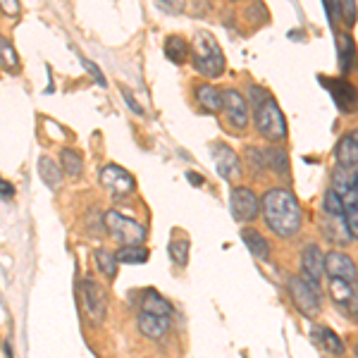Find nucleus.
Instances as JSON below:
<instances>
[{"instance_id":"nucleus-4","label":"nucleus","mask_w":358,"mask_h":358,"mask_svg":"<svg viewBox=\"0 0 358 358\" xmlns=\"http://www.w3.org/2000/svg\"><path fill=\"white\" fill-rule=\"evenodd\" d=\"M103 222H106L108 232L113 234V239L120 241L122 246H143V241H146V227L131 220V217L122 215V213L108 210Z\"/></svg>"},{"instance_id":"nucleus-18","label":"nucleus","mask_w":358,"mask_h":358,"mask_svg":"<svg viewBox=\"0 0 358 358\" xmlns=\"http://www.w3.org/2000/svg\"><path fill=\"white\" fill-rule=\"evenodd\" d=\"M194 98L201 110L206 113H220L222 110V91H217L213 84H199L194 89Z\"/></svg>"},{"instance_id":"nucleus-10","label":"nucleus","mask_w":358,"mask_h":358,"mask_svg":"<svg viewBox=\"0 0 358 358\" xmlns=\"http://www.w3.org/2000/svg\"><path fill=\"white\" fill-rule=\"evenodd\" d=\"M222 110L227 117V124L232 129L241 131L248 127V101L244 94H239L236 89H224L222 91Z\"/></svg>"},{"instance_id":"nucleus-9","label":"nucleus","mask_w":358,"mask_h":358,"mask_svg":"<svg viewBox=\"0 0 358 358\" xmlns=\"http://www.w3.org/2000/svg\"><path fill=\"white\" fill-rule=\"evenodd\" d=\"M101 184L113 194V199H117V201H122L124 196H129L136 187L134 177H131L124 167L113 165V163L101 167Z\"/></svg>"},{"instance_id":"nucleus-32","label":"nucleus","mask_w":358,"mask_h":358,"mask_svg":"<svg viewBox=\"0 0 358 358\" xmlns=\"http://www.w3.org/2000/svg\"><path fill=\"white\" fill-rule=\"evenodd\" d=\"M339 15H342V20H344L346 27H354L356 24V17H358L356 0H339Z\"/></svg>"},{"instance_id":"nucleus-20","label":"nucleus","mask_w":358,"mask_h":358,"mask_svg":"<svg viewBox=\"0 0 358 358\" xmlns=\"http://www.w3.org/2000/svg\"><path fill=\"white\" fill-rule=\"evenodd\" d=\"M62 167L55 163L53 158H48V155H41L38 158V177L43 179V184L48 189H53V192H57V189L62 187Z\"/></svg>"},{"instance_id":"nucleus-5","label":"nucleus","mask_w":358,"mask_h":358,"mask_svg":"<svg viewBox=\"0 0 358 358\" xmlns=\"http://www.w3.org/2000/svg\"><path fill=\"white\" fill-rule=\"evenodd\" d=\"M287 292H289V299L299 308V313H303L306 317H315L320 313V306H322L320 289L308 285L301 275H292L287 280Z\"/></svg>"},{"instance_id":"nucleus-6","label":"nucleus","mask_w":358,"mask_h":358,"mask_svg":"<svg viewBox=\"0 0 358 358\" xmlns=\"http://www.w3.org/2000/svg\"><path fill=\"white\" fill-rule=\"evenodd\" d=\"M79 294H82L84 310L94 325H103L108 315V294L98 285L96 280H82L79 282Z\"/></svg>"},{"instance_id":"nucleus-31","label":"nucleus","mask_w":358,"mask_h":358,"mask_svg":"<svg viewBox=\"0 0 358 358\" xmlns=\"http://www.w3.org/2000/svg\"><path fill=\"white\" fill-rule=\"evenodd\" d=\"M322 208H325L327 215H344V201L334 189L330 187L325 194V201H322Z\"/></svg>"},{"instance_id":"nucleus-11","label":"nucleus","mask_w":358,"mask_h":358,"mask_svg":"<svg viewBox=\"0 0 358 358\" xmlns=\"http://www.w3.org/2000/svg\"><path fill=\"white\" fill-rule=\"evenodd\" d=\"M301 277L315 289H320V282L325 277V253L320 251L317 244H308L301 251Z\"/></svg>"},{"instance_id":"nucleus-3","label":"nucleus","mask_w":358,"mask_h":358,"mask_svg":"<svg viewBox=\"0 0 358 358\" xmlns=\"http://www.w3.org/2000/svg\"><path fill=\"white\" fill-rule=\"evenodd\" d=\"M256 129L268 141H285L287 138V120L273 98L256 103Z\"/></svg>"},{"instance_id":"nucleus-36","label":"nucleus","mask_w":358,"mask_h":358,"mask_svg":"<svg viewBox=\"0 0 358 358\" xmlns=\"http://www.w3.org/2000/svg\"><path fill=\"white\" fill-rule=\"evenodd\" d=\"M155 3H158L160 10H165V13L179 15V13H182V8H184V3H187V0H155Z\"/></svg>"},{"instance_id":"nucleus-28","label":"nucleus","mask_w":358,"mask_h":358,"mask_svg":"<svg viewBox=\"0 0 358 358\" xmlns=\"http://www.w3.org/2000/svg\"><path fill=\"white\" fill-rule=\"evenodd\" d=\"M148 248L143 246H120V251L115 253L117 263H127V265H141L148 261Z\"/></svg>"},{"instance_id":"nucleus-12","label":"nucleus","mask_w":358,"mask_h":358,"mask_svg":"<svg viewBox=\"0 0 358 358\" xmlns=\"http://www.w3.org/2000/svg\"><path fill=\"white\" fill-rule=\"evenodd\" d=\"M213 160H215L217 175L222 179H227V182H234V179L241 175L239 155H236L234 148L227 146V143H215V146H213Z\"/></svg>"},{"instance_id":"nucleus-35","label":"nucleus","mask_w":358,"mask_h":358,"mask_svg":"<svg viewBox=\"0 0 358 358\" xmlns=\"http://www.w3.org/2000/svg\"><path fill=\"white\" fill-rule=\"evenodd\" d=\"M79 62H82L86 72H89L91 77L96 79V82H98V86H108V84H106V77H103V74H101V69L96 67V62H91L89 57H84V55H79Z\"/></svg>"},{"instance_id":"nucleus-27","label":"nucleus","mask_w":358,"mask_h":358,"mask_svg":"<svg viewBox=\"0 0 358 358\" xmlns=\"http://www.w3.org/2000/svg\"><path fill=\"white\" fill-rule=\"evenodd\" d=\"M327 280H330V294H332L334 303L344 308V306L349 303L351 294H354V289H356V282L337 280V277H327Z\"/></svg>"},{"instance_id":"nucleus-37","label":"nucleus","mask_w":358,"mask_h":358,"mask_svg":"<svg viewBox=\"0 0 358 358\" xmlns=\"http://www.w3.org/2000/svg\"><path fill=\"white\" fill-rule=\"evenodd\" d=\"M344 310H346V313H349V317H351V320H356V322H358V285H356L354 294H351L349 303L344 306Z\"/></svg>"},{"instance_id":"nucleus-41","label":"nucleus","mask_w":358,"mask_h":358,"mask_svg":"<svg viewBox=\"0 0 358 358\" xmlns=\"http://www.w3.org/2000/svg\"><path fill=\"white\" fill-rule=\"evenodd\" d=\"M187 179L194 184V187H201V184H203V177H201V175H196V172H187Z\"/></svg>"},{"instance_id":"nucleus-15","label":"nucleus","mask_w":358,"mask_h":358,"mask_svg":"<svg viewBox=\"0 0 358 358\" xmlns=\"http://www.w3.org/2000/svg\"><path fill=\"white\" fill-rule=\"evenodd\" d=\"M334 158H337V165L344 167V170L358 167V131H349V134L339 138Z\"/></svg>"},{"instance_id":"nucleus-1","label":"nucleus","mask_w":358,"mask_h":358,"mask_svg":"<svg viewBox=\"0 0 358 358\" xmlns=\"http://www.w3.org/2000/svg\"><path fill=\"white\" fill-rule=\"evenodd\" d=\"M263 217L265 224L270 229L282 236V239H289L301 229L303 222V213L299 206L296 196L282 187H275L270 192H265L263 196Z\"/></svg>"},{"instance_id":"nucleus-25","label":"nucleus","mask_w":358,"mask_h":358,"mask_svg":"<svg viewBox=\"0 0 358 358\" xmlns=\"http://www.w3.org/2000/svg\"><path fill=\"white\" fill-rule=\"evenodd\" d=\"M265 163L275 175H289V158L285 148H265Z\"/></svg>"},{"instance_id":"nucleus-13","label":"nucleus","mask_w":358,"mask_h":358,"mask_svg":"<svg viewBox=\"0 0 358 358\" xmlns=\"http://www.w3.org/2000/svg\"><path fill=\"white\" fill-rule=\"evenodd\" d=\"M325 275L327 277H337V280L346 282H356L358 280V270L356 263L346 256L344 251H330L325 256Z\"/></svg>"},{"instance_id":"nucleus-22","label":"nucleus","mask_w":358,"mask_h":358,"mask_svg":"<svg viewBox=\"0 0 358 358\" xmlns=\"http://www.w3.org/2000/svg\"><path fill=\"white\" fill-rule=\"evenodd\" d=\"M165 55L172 65H184L192 55V43H187L184 36H167L165 38Z\"/></svg>"},{"instance_id":"nucleus-24","label":"nucleus","mask_w":358,"mask_h":358,"mask_svg":"<svg viewBox=\"0 0 358 358\" xmlns=\"http://www.w3.org/2000/svg\"><path fill=\"white\" fill-rule=\"evenodd\" d=\"M60 167L62 172L69 177H82L84 172V160L79 151H74V148H62L60 151Z\"/></svg>"},{"instance_id":"nucleus-17","label":"nucleus","mask_w":358,"mask_h":358,"mask_svg":"<svg viewBox=\"0 0 358 358\" xmlns=\"http://www.w3.org/2000/svg\"><path fill=\"white\" fill-rule=\"evenodd\" d=\"M337 57H339V72L344 74H351L356 69V43L354 38L349 36V34H337Z\"/></svg>"},{"instance_id":"nucleus-30","label":"nucleus","mask_w":358,"mask_h":358,"mask_svg":"<svg viewBox=\"0 0 358 358\" xmlns=\"http://www.w3.org/2000/svg\"><path fill=\"white\" fill-rule=\"evenodd\" d=\"M167 251H170L172 261H175L179 268H184V265L189 263V239H172Z\"/></svg>"},{"instance_id":"nucleus-40","label":"nucleus","mask_w":358,"mask_h":358,"mask_svg":"<svg viewBox=\"0 0 358 358\" xmlns=\"http://www.w3.org/2000/svg\"><path fill=\"white\" fill-rule=\"evenodd\" d=\"M15 196V187L8 182V179L0 177V201H10Z\"/></svg>"},{"instance_id":"nucleus-16","label":"nucleus","mask_w":358,"mask_h":358,"mask_svg":"<svg viewBox=\"0 0 358 358\" xmlns=\"http://www.w3.org/2000/svg\"><path fill=\"white\" fill-rule=\"evenodd\" d=\"M320 229L332 244H349L351 241V232L344 215H327L325 213V217H320Z\"/></svg>"},{"instance_id":"nucleus-8","label":"nucleus","mask_w":358,"mask_h":358,"mask_svg":"<svg viewBox=\"0 0 358 358\" xmlns=\"http://www.w3.org/2000/svg\"><path fill=\"white\" fill-rule=\"evenodd\" d=\"M229 208H232L234 220L239 222H251L258 217V210H261V201L253 189L248 187H234L232 194H229Z\"/></svg>"},{"instance_id":"nucleus-38","label":"nucleus","mask_w":358,"mask_h":358,"mask_svg":"<svg viewBox=\"0 0 358 358\" xmlns=\"http://www.w3.org/2000/svg\"><path fill=\"white\" fill-rule=\"evenodd\" d=\"M120 91H122V98H124L127 108H129V110H131V113H134V115H143V108H141V106H138V103H136V98H134V96H131V94H129V91H127V89H124V86H122V89H120Z\"/></svg>"},{"instance_id":"nucleus-29","label":"nucleus","mask_w":358,"mask_h":358,"mask_svg":"<svg viewBox=\"0 0 358 358\" xmlns=\"http://www.w3.org/2000/svg\"><path fill=\"white\" fill-rule=\"evenodd\" d=\"M96 258V265L98 270H101L103 277H108V280H115V275H117V258H115V253L106 251V248H98L94 253Z\"/></svg>"},{"instance_id":"nucleus-39","label":"nucleus","mask_w":358,"mask_h":358,"mask_svg":"<svg viewBox=\"0 0 358 358\" xmlns=\"http://www.w3.org/2000/svg\"><path fill=\"white\" fill-rule=\"evenodd\" d=\"M0 10L8 17H17L20 15V0H0Z\"/></svg>"},{"instance_id":"nucleus-14","label":"nucleus","mask_w":358,"mask_h":358,"mask_svg":"<svg viewBox=\"0 0 358 358\" xmlns=\"http://www.w3.org/2000/svg\"><path fill=\"white\" fill-rule=\"evenodd\" d=\"M136 327L138 332L146 339H153V342H160L167 332H170V317L165 315H153V313H138L136 317Z\"/></svg>"},{"instance_id":"nucleus-33","label":"nucleus","mask_w":358,"mask_h":358,"mask_svg":"<svg viewBox=\"0 0 358 358\" xmlns=\"http://www.w3.org/2000/svg\"><path fill=\"white\" fill-rule=\"evenodd\" d=\"M344 217H346V224H349L351 239L358 241V203H346L344 206Z\"/></svg>"},{"instance_id":"nucleus-23","label":"nucleus","mask_w":358,"mask_h":358,"mask_svg":"<svg viewBox=\"0 0 358 358\" xmlns=\"http://www.w3.org/2000/svg\"><path fill=\"white\" fill-rule=\"evenodd\" d=\"M141 310L143 313H153V315H165L170 317L172 306L167 303V299L160 296L155 289H146L141 294Z\"/></svg>"},{"instance_id":"nucleus-7","label":"nucleus","mask_w":358,"mask_h":358,"mask_svg":"<svg viewBox=\"0 0 358 358\" xmlns=\"http://www.w3.org/2000/svg\"><path fill=\"white\" fill-rule=\"evenodd\" d=\"M322 86L330 91L334 106L339 113L351 115L358 110V89L344 77H320Z\"/></svg>"},{"instance_id":"nucleus-19","label":"nucleus","mask_w":358,"mask_h":358,"mask_svg":"<svg viewBox=\"0 0 358 358\" xmlns=\"http://www.w3.org/2000/svg\"><path fill=\"white\" fill-rule=\"evenodd\" d=\"M313 342L320 346L322 351H327L330 356H342L344 354V342L339 339L337 332L330 330V327L315 325L313 327Z\"/></svg>"},{"instance_id":"nucleus-42","label":"nucleus","mask_w":358,"mask_h":358,"mask_svg":"<svg viewBox=\"0 0 358 358\" xmlns=\"http://www.w3.org/2000/svg\"><path fill=\"white\" fill-rule=\"evenodd\" d=\"M354 354H356V358H358V339H356V344H354Z\"/></svg>"},{"instance_id":"nucleus-26","label":"nucleus","mask_w":358,"mask_h":358,"mask_svg":"<svg viewBox=\"0 0 358 358\" xmlns=\"http://www.w3.org/2000/svg\"><path fill=\"white\" fill-rule=\"evenodd\" d=\"M0 67L10 74L20 72V55L15 53V45L5 36H0Z\"/></svg>"},{"instance_id":"nucleus-21","label":"nucleus","mask_w":358,"mask_h":358,"mask_svg":"<svg viewBox=\"0 0 358 358\" xmlns=\"http://www.w3.org/2000/svg\"><path fill=\"white\" fill-rule=\"evenodd\" d=\"M241 241L246 244L253 258H258V261H268L270 258V244L258 229H251V227L244 229V232H241Z\"/></svg>"},{"instance_id":"nucleus-2","label":"nucleus","mask_w":358,"mask_h":358,"mask_svg":"<svg viewBox=\"0 0 358 358\" xmlns=\"http://www.w3.org/2000/svg\"><path fill=\"white\" fill-rule=\"evenodd\" d=\"M192 62L194 69L199 74H203L208 79H217L227 69V60L220 48V43L215 41V36L208 31H199L192 41Z\"/></svg>"},{"instance_id":"nucleus-34","label":"nucleus","mask_w":358,"mask_h":358,"mask_svg":"<svg viewBox=\"0 0 358 358\" xmlns=\"http://www.w3.org/2000/svg\"><path fill=\"white\" fill-rule=\"evenodd\" d=\"M246 158H248V165L253 167V172H261L263 167H268L263 148H246Z\"/></svg>"}]
</instances>
